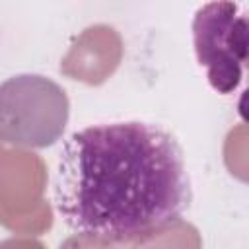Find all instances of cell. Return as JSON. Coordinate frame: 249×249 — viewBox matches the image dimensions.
I'll return each mask as SVG.
<instances>
[{"mask_svg":"<svg viewBox=\"0 0 249 249\" xmlns=\"http://www.w3.org/2000/svg\"><path fill=\"white\" fill-rule=\"evenodd\" d=\"M54 202L66 226L86 235L161 231L191 202L181 146L161 126L142 121L78 130L60 152Z\"/></svg>","mask_w":249,"mask_h":249,"instance_id":"6da1fadb","label":"cell"},{"mask_svg":"<svg viewBox=\"0 0 249 249\" xmlns=\"http://www.w3.org/2000/svg\"><path fill=\"white\" fill-rule=\"evenodd\" d=\"M70 115L66 91L41 74H18L0 84V142L47 148L64 132Z\"/></svg>","mask_w":249,"mask_h":249,"instance_id":"7a4b0ae2","label":"cell"},{"mask_svg":"<svg viewBox=\"0 0 249 249\" xmlns=\"http://www.w3.org/2000/svg\"><path fill=\"white\" fill-rule=\"evenodd\" d=\"M193 45L208 84L218 93H231L247 60V23L233 0H210L193 18Z\"/></svg>","mask_w":249,"mask_h":249,"instance_id":"3957f363","label":"cell"},{"mask_svg":"<svg viewBox=\"0 0 249 249\" xmlns=\"http://www.w3.org/2000/svg\"><path fill=\"white\" fill-rule=\"evenodd\" d=\"M47 185L45 161L25 150H10L0 142V224L12 231L41 233L51 228L53 214L43 200Z\"/></svg>","mask_w":249,"mask_h":249,"instance_id":"277c9868","label":"cell"},{"mask_svg":"<svg viewBox=\"0 0 249 249\" xmlns=\"http://www.w3.org/2000/svg\"><path fill=\"white\" fill-rule=\"evenodd\" d=\"M123 37L107 23L86 27L60 60V74L86 86L107 82L123 60Z\"/></svg>","mask_w":249,"mask_h":249,"instance_id":"5b68a950","label":"cell"}]
</instances>
